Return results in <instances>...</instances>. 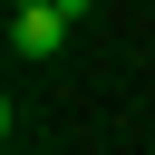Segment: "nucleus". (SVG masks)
I'll return each mask as SVG.
<instances>
[{"instance_id": "1", "label": "nucleus", "mask_w": 155, "mask_h": 155, "mask_svg": "<svg viewBox=\"0 0 155 155\" xmlns=\"http://www.w3.org/2000/svg\"><path fill=\"white\" fill-rule=\"evenodd\" d=\"M68 10H10V58H58L68 48Z\"/></svg>"}, {"instance_id": "2", "label": "nucleus", "mask_w": 155, "mask_h": 155, "mask_svg": "<svg viewBox=\"0 0 155 155\" xmlns=\"http://www.w3.org/2000/svg\"><path fill=\"white\" fill-rule=\"evenodd\" d=\"M10 10H48V0H10Z\"/></svg>"}]
</instances>
